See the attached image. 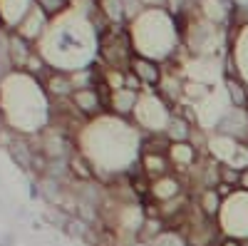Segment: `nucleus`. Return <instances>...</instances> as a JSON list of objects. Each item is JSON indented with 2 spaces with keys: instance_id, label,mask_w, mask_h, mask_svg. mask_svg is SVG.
Returning <instances> with one entry per match:
<instances>
[{
  "instance_id": "f257e3e1",
  "label": "nucleus",
  "mask_w": 248,
  "mask_h": 246,
  "mask_svg": "<svg viewBox=\"0 0 248 246\" xmlns=\"http://www.w3.org/2000/svg\"><path fill=\"white\" fill-rule=\"evenodd\" d=\"M85 127L87 130L82 137H90L92 147H82L79 152L92 162L94 177H119L129 174V169L137 167L141 154V130L137 125L105 112L97 119H87Z\"/></svg>"
},
{
  "instance_id": "f03ea898",
  "label": "nucleus",
  "mask_w": 248,
  "mask_h": 246,
  "mask_svg": "<svg viewBox=\"0 0 248 246\" xmlns=\"http://www.w3.org/2000/svg\"><path fill=\"white\" fill-rule=\"evenodd\" d=\"M171 117H174V107L156 90H141L132 119L144 134H164Z\"/></svg>"
},
{
  "instance_id": "7ed1b4c3",
  "label": "nucleus",
  "mask_w": 248,
  "mask_h": 246,
  "mask_svg": "<svg viewBox=\"0 0 248 246\" xmlns=\"http://www.w3.org/2000/svg\"><path fill=\"white\" fill-rule=\"evenodd\" d=\"M216 224L226 236L248 239V192L236 189L231 197H226Z\"/></svg>"
},
{
  "instance_id": "20e7f679",
  "label": "nucleus",
  "mask_w": 248,
  "mask_h": 246,
  "mask_svg": "<svg viewBox=\"0 0 248 246\" xmlns=\"http://www.w3.org/2000/svg\"><path fill=\"white\" fill-rule=\"evenodd\" d=\"M107 87L99 85L97 87H82V90H75L72 97H70V105L72 110L82 117V119H97L99 115H105L107 112V105H105V99H107Z\"/></svg>"
},
{
  "instance_id": "39448f33",
  "label": "nucleus",
  "mask_w": 248,
  "mask_h": 246,
  "mask_svg": "<svg viewBox=\"0 0 248 246\" xmlns=\"http://www.w3.org/2000/svg\"><path fill=\"white\" fill-rule=\"evenodd\" d=\"M186 194V179L176 172H169V174H161L156 179H152L149 184V199L156 201V204H167V201H174L179 197Z\"/></svg>"
},
{
  "instance_id": "423d86ee",
  "label": "nucleus",
  "mask_w": 248,
  "mask_h": 246,
  "mask_svg": "<svg viewBox=\"0 0 248 246\" xmlns=\"http://www.w3.org/2000/svg\"><path fill=\"white\" fill-rule=\"evenodd\" d=\"M129 72L139 80V85L144 90H159L161 77H164V65L159 60L144 57V55H134L129 63Z\"/></svg>"
},
{
  "instance_id": "0eeeda50",
  "label": "nucleus",
  "mask_w": 248,
  "mask_h": 246,
  "mask_svg": "<svg viewBox=\"0 0 248 246\" xmlns=\"http://www.w3.org/2000/svg\"><path fill=\"white\" fill-rule=\"evenodd\" d=\"M167 157L171 162V169L181 177H186L194 167H196V162L203 157V152L199 147H194L191 142H171L169 149H167Z\"/></svg>"
},
{
  "instance_id": "6e6552de",
  "label": "nucleus",
  "mask_w": 248,
  "mask_h": 246,
  "mask_svg": "<svg viewBox=\"0 0 248 246\" xmlns=\"http://www.w3.org/2000/svg\"><path fill=\"white\" fill-rule=\"evenodd\" d=\"M214 132L233 137L238 142H248V110H238V107H229L221 119L216 122Z\"/></svg>"
},
{
  "instance_id": "1a4fd4ad",
  "label": "nucleus",
  "mask_w": 248,
  "mask_h": 246,
  "mask_svg": "<svg viewBox=\"0 0 248 246\" xmlns=\"http://www.w3.org/2000/svg\"><path fill=\"white\" fill-rule=\"evenodd\" d=\"M40 82H43V90H45V95L50 97L52 105L70 99L72 92H75L72 80H70V72H65V70H55V67H50V70L45 72V77L40 80Z\"/></svg>"
},
{
  "instance_id": "9d476101",
  "label": "nucleus",
  "mask_w": 248,
  "mask_h": 246,
  "mask_svg": "<svg viewBox=\"0 0 248 246\" xmlns=\"http://www.w3.org/2000/svg\"><path fill=\"white\" fill-rule=\"evenodd\" d=\"M47 28H50V17L40 10L37 5H32L30 8V13L20 20V25L13 30V33H17L20 37H25L28 43H32V45H37L40 40L45 37V33H47Z\"/></svg>"
},
{
  "instance_id": "9b49d317",
  "label": "nucleus",
  "mask_w": 248,
  "mask_h": 246,
  "mask_svg": "<svg viewBox=\"0 0 248 246\" xmlns=\"http://www.w3.org/2000/svg\"><path fill=\"white\" fill-rule=\"evenodd\" d=\"M139 90H132V87H122V90H114L107 95L105 105H107V112L114 115V117H122V119H129L137 110V102H139Z\"/></svg>"
},
{
  "instance_id": "f8f14e48",
  "label": "nucleus",
  "mask_w": 248,
  "mask_h": 246,
  "mask_svg": "<svg viewBox=\"0 0 248 246\" xmlns=\"http://www.w3.org/2000/svg\"><path fill=\"white\" fill-rule=\"evenodd\" d=\"M137 167L141 169L144 177L156 179V177H161V174H169V172H171V162H169L167 152H141Z\"/></svg>"
},
{
  "instance_id": "ddd939ff",
  "label": "nucleus",
  "mask_w": 248,
  "mask_h": 246,
  "mask_svg": "<svg viewBox=\"0 0 248 246\" xmlns=\"http://www.w3.org/2000/svg\"><path fill=\"white\" fill-rule=\"evenodd\" d=\"M37 45L28 43L25 37H20L17 33L8 30V60H10V67L13 70H25V63H28V57L32 55Z\"/></svg>"
},
{
  "instance_id": "4468645a",
  "label": "nucleus",
  "mask_w": 248,
  "mask_h": 246,
  "mask_svg": "<svg viewBox=\"0 0 248 246\" xmlns=\"http://www.w3.org/2000/svg\"><path fill=\"white\" fill-rule=\"evenodd\" d=\"M35 5V0H0V15H3V28L5 30H15L20 25L30 8Z\"/></svg>"
},
{
  "instance_id": "2eb2a0df",
  "label": "nucleus",
  "mask_w": 248,
  "mask_h": 246,
  "mask_svg": "<svg viewBox=\"0 0 248 246\" xmlns=\"http://www.w3.org/2000/svg\"><path fill=\"white\" fill-rule=\"evenodd\" d=\"M194 204H196V209H199V214H201L203 219L216 221L218 214H221V207H223V199H221V194L216 192V187H206V189H199V192H196Z\"/></svg>"
},
{
  "instance_id": "dca6fc26",
  "label": "nucleus",
  "mask_w": 248,
  "mask_h": 246,
  "mask_svg": "<svg viewBox=\"0 0 248 246\" xmlns=\"http://www.w3.org/2000/svg\"><path fill=\"white\" fill-rule=\"evenodd\" d=\"M223 95L229 99L231 107L238 110H248V85L241 77H223Z\"/></svg>"
},
{
  "instance_id": "f3484780",
  "label": "nucleus",
  "mask_w": 248,
  "mask_h": 246,
  "mask_svg": "<svg viewBox=\"0 0 248 246\" xmlns=\"http://www.w3.org/2000/svg\"><path fill=\"white\" fill-rule=\"evenodd\" d=\"M191 132H194V125L189 119H184L181 115L174 112L171 122H169V127L167 132H164V137H167L169 142H189L191 139Z\"/></svg>"
},
{
  "instance_id": "a211bd4d",
  "label": "nucleus",
  "mask_w": 248,
  "mask_h": 246,
  "mask_svg": "<svg viewBox=\"0 0 248 246\" xmlns=\"http://www.w3.org/2000/svg\"><path fill=\"white\" fill-rule=\"evenodd\" d=\"M97 10L105 17L107 25H122L124 23V0H97Z\"/></svg>"
},
{
  "instance_id": "6ab92c4d",
  "label": "nucleus",
  "mask_w": 248,
  "mask_h": 246,
  "mask_svg": "<svg viewBox=\"0 0 248 246\" xmlns=\"http://www.w3.org/2000/svg\"><path fill=\"white\" fill-rule=\"evenodd\" d=\"M35 5L43 10L50 20H55V17H60L62 13L70 10V0H35Z\"/></svg>"
},
{
  "instance_id": "aec40b11",
  "label": "nucleus",
  "mask_w": 248,
  "mask_h": 246,
  "mask_svg": "<svg viewBox=\"0 0 248 246\" xmlns=\"http://www.w3.org/2000/svg\"><path fill=\"white\" fill-rule=\"evenodd\" d=\"M147 246H186V239H184V234L176 229V231H171V229H167L164 234H159L156 239H152Z\"/></svg>"
},
{
  "instance_id": "412c9836",
  "label": "nucleus",
  "mask_w": 248,
  "mask_h": 246,
  "mask_svg": "<svg viewBox=\"0 0 248 246\" xmlns=\"http://www.w3.org/2000/svg\"><path fill=\"white\" fill-rule=\"evenodd\" d=\"M218 179H221V184H229V187H238V184H241V172L233 169V167H229V164H221Z\"/></svg>"
},
{
  "instance_id": "4be33fe9",
  "label": "nucleus",
  "mask_w": 248,
  "mask_h": 246,
  "mask_svg": "<svg viewBox=\"0 0 248 246\" xmlns=\"http://www.w3.org/2000/svg\"><path fill=\"white\" fill-rule=\"evenodd\" d=\"M216 246H243V239H236V236H226V234H221V239H218V244Z\"/></svg>"
},
{
  "instance_id": "5701e85b",
  "label": "nucleus",
  "mask_w": 248,
  "mask_h": 246,
  "mask_svg": "<svg viewBox=\"0 0 248 246\" xmlns=\"http://www.w3.org/2000/svg\"><path fill=\"white\" fill-rule=\"evenodd\" d=\"M238 189H243V192H248V167L241 172V184H238Z\"/></svg>"
}]
</instances>
